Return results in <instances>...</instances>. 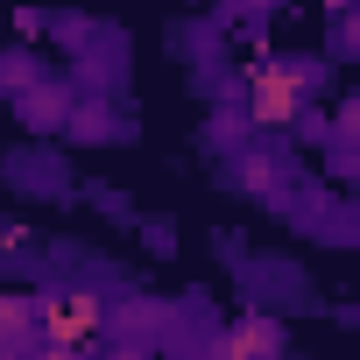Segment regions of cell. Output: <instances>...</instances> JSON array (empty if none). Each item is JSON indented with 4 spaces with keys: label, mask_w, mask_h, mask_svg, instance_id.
<instances>
[{
    "label": "cell",
    "mask_w": 360,
    "mask_h": 360,
    "mask_svg": "<svg viewBox=\"0 0 360 360\" xmlns=\"http://www.w3.org/2000/svg\"><path fill=\"white\" fill-rule=\"evenodd\" d=\"M233 176H240L248 191L269 198V191H276V162H269V148H240V155H233Z\"/></svg>",
    "instance_id": "cell-4"
},
{
    "label": "cell",
    "mask_w": 360,
    "mask_h": 360,
    "mask_svg": "<svg viewBox=\"0 0 360 360\" xmlns=\"http://www.w3.org/2000/svg\"><path fill=\"white\" fill-rule=\"evenodd\" d=\"M248 8H255V15H262V8H269V0H233V15H248Z\"/></svg>",
    "instance_id": "cell-6"
},
{
    "label": "cell",
    "mask_w": 360,
    "mask_h": 360,
    "mask_svg": "<svg viewBox=\"0 0 360 360\" xmlns=\"http://www.w3.org/2000/svg\"><path fill=\"white\" fill-rule=\"evenodd\" d=\"M219 360H283V325H276L269 311L233 318L226 339H219Z\"/></svg>",
    "instance_id": "cell-3"
},
{
    "label": "cell",
    "mask_w": 360,
    "mask_h": 360,
    "mask_svg": "<svg viewBox=\"0 0 360 360\" xmlns=\"http://www.w3.org/2000/svg\"><path fill=\"white\" fill-rule=\"evenodd\" d=\"M99 325H106V304H99L92 290H57V297L36 304V332H43L50 346L85 353V339H99Z\"/></svg>",
    "instance_id": "cell-2"
},
{
    "label": "cell",
    "mask_w": 360,
    "mask_h": 360,
    "mask_svg": "<svg viewBox=\"0 0 360 360\" xmlns=\"http://www.w3.org/2000/svg\"><path fill=\"white\" fill-rule=\"evenodd\" d=\"M311 85H318L311 64H290V57L255 64V71H248V120H255V127H290V120L304 113Z\"/></svg>",
    "instance_id": "cell-1"
},
{
    "label": "cell",
    "mask_w": 360,
    "mask_h": 360,
    "mask_svg": "<svg viewBox=\"0 0 360 360\" xmlns=\"http://www.w3.org/2000/svg\"><path fill=\"white\" fill-rule=\"evenodd\" d=\"M22 113H29V127H64V113H71V106H64V92H57V85H36Z\"/></svg>",
    "instance_id": "cell-5"
}]
</instances>
